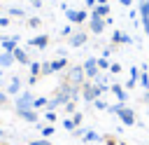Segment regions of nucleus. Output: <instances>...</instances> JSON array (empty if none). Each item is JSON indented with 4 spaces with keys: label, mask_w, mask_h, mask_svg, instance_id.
<instances>
[{
    "label": "nucleus",
    "mask_w": 149,
    "mask_h": 145,
    "mask_svg": "<svg viewBox=\"0 0 149 145\" xmlns=\"http://www.w3.org/2000/svg\"><path fill=\"white\" fill-rule=\"evenodd\" d=\"M63 12H65V19H68L70 23H74V26H81V23H86V21L91 19V14H88L86 9H70V7L63 5Z\"/></svg>",
    "instance_id": "nucleus-1"
},
{
    "label": "nucleus",
    "mask_w": 149,
    "mask_h": 145,
    "mask_svg": "<svg viewBox=\"0 0 149 145\" xmlns=\"http://www.w3.org/2000/svg\"><path fill=\"white\" fill-rule=\"evenodd\" d=\"M65 82H70L72 87H81L84 84V80H86V75H84V68L81 65H74V68H70L68 72H65V77H63Z\"/></svg>",
    "instance_id": "nucleus-2"
},
{
    "label": "nucleus",
    "mask_w": 149,
    "mask_h": 145,
    "mask_svg": "<svg viewBox=\"0 0 149 145\" xmlns=\"http://www.w3.org/2000/svg\"><path fill=\"white\" fill-rule=\"evenodd\" d=\"M33 103H35V96H33L30 91H21V94L16 96V101H14V108H16V110H30Z\"/></svg>",
    "instance_id": "nucleus-3"
},
{
    "label": "nucleus",
    "mask_w": 149,
    "mask_h": 145,
    "mask_svg": "<svg viewBox=\"0 0 149 145\" xmlns=\"http://www.w3.org/2000/svg\"><path fill=\"white\" fill-rule=\"evenodd\" d=\"M81 68H84V75H86V80H95V77L100 75L98 58H86V61L81 63Z\"/></svg>",
    "instance_id": "nucleus-4"
},
{
    "label": "nucleus",
    "mask_w": 149,
    "mask_h": 145,
    "mask_svg": "<svg viewBox=\"0 0 149 145\" xmlns=\"http://www.w3.org/2000/svg\"><path fill=\"white\" fill-rule=\"evenodd\" d=\"M105 19H100V16H91L88 19V30L93 33V35H102V30H105Z\"/></svg>",
    "instance_id": "nucleus-5"
},
{
    "label": "nucleus",
    "mask_w": 149,
    "mask_h": 145,
    "mask_svg": "<svg viewBox=\"0 0 149 145\" xmlns=\"http://www.w3.org/2000/svg\"><path fill=\"white\" fill-rule=\"evenodd\" d=\"M119 119H121L123 126H133V124H135V112H133L128 105H123V108L119 110Z\"/></svg>",
    "instance_id": "nucleus-6"
},
{
    "label": "nucleus",
    "mask_w": 149,
    "mask_h": 145,
    "mask_svg": "<svg viewBox=\"0 0 149 145\" xmlns=\"http://www.w3.org/2000/svg\"><path fill=\"white\" fill-rule=\"evenodd\" d=\"M109 91L116 96V101H119V103H126V101H128V89H126V87H121V84H116V82H114V84H109Z\"/></svg>",
    "instance_id": "nucleus-7"
},
{
    "label": "nucleus",
    "mask_w": 149,
    "mask_h": 145,
    "mask_svg": "<svg viewBox=\"0 0 149 145\" xmlns=\"http://www.w3.org/2000/svg\"><path fill=\"white\" fill-rule=\"evenodd\" d=\"M16 115L23 119V122H28V124H35V122H40V112L37 110H16Z\"/></svg>",
    "instance_id": "nucleus-8"
},
{
    "label": "nucleus",
    "mask_w": 149,
    "mask_h": 145,
    "mask_svg": "<svg viewBox=\"0 0 149 145\" xmlns=\"http://www.w3.org/2000/svg\"><path fill=\"white\" fill-rule=\"evenodd\" d=\"M140 19H142L144 33L149 35V2H144V0H140Z\"/></svg>",
    "instance_id": "nucleus-9"
},
{
    "label": "nucleus",
    "mask_w": 149,
    "mask_h": 145,
    "mask_svg": "<svg viewBox=\"0 0 149 145\" xmlns=\"http://www.w3.org/2000/svg\"><path fill=\"white\" fill-rule=\"evenodd\" d=\"M86 40H88V35H86V30H77V33H72L70 35V47H81V44H86Z\"/></svg>",
    "instance_id": "nucleus-10"
},
{
    "label": "nucleus",
    "mask_w": 149,
    "mask_h": 145,
    "mask_svg": "<svg viewBox=\"0 0 149 145\" xmlns=\"http://www.w3.org/2000/svg\"><path fill=\"white\" fill-rule=\"evenodd\" d=\"M19 35H12V37H0V44H2V51H14L19 47Z\"/></svg>",
    "instance_id": "nucleus-11"
},
{
    "label": "nucleus",
    "mask_w": 149,
    "mask_h": 145,
    "mask_svg": "<svg viewBox=\"0 0 149 145\" xmlns=\"http://www.w3.org/2000/svg\"><path fill=\"white\" fill-rule=\"evenodd\" d=\"M12 54H14V61H16V63H21V65H30V63H33V61H30V56H28V51H26L23 47H16Z\"/></svg>",
    "instance_id": "nucleus-12"
},
{
    "label": "nucleus",
    "mask_w": 149,
    "mask_h": 145,
    "mask_svg": "<svg viewBox=\"0 0 149 145\" xmlns=\"http://www.w3.org/2000/svg\"><path fill=\"white\" fill-rule=\"evenodd\" d=\"M28 70H30V77H28V84H35L40 77H42V63H37V61H33L30 65H28Z\"/></svg>",
    "instance_id": "nucleus-13"
},
{
    "label": "nucleus",
    "mask_w": 149,
    "mask_h": 145,
    "mask_svg": "<svg viewBox=\"0 0 149 145\" xmlns=\"http://www.w3.org/2000/svg\"><path fill=\"white\" fill-rule=\"evenodd\" d=\"M49 44V35H35L28 40V47H37V49H44Z\"/></svg>",
    "instance_id": "nucleus-14"
},
{
    "label": "nucleus",
    "mask_w": 149,
    "mask_h": 145,
    "mask_svg": "<svg viewBox=\"0 0 149 145\" xmlns=\"http://www.w3.org/2000/svg\"><path fill=\"white\" fill-rule=\"evenodd\" d=\"M7 94H9V96H19V94H21V77H12V80H9Z\"/></svg>",
    "instance_id": "nucleus-15"
},
{
    "label": "nucleus",
    "mask_w": 149,
    "mask_h": 145,
    "mask_svg": "<svg viewBox=\"0 0 149 145\" xmlns=\"http://www.w3.org/2000/svg\"><path fill=\"white\" fill-rule=\"evenodd\" d=\"M91 16H100V19H107L109 16V5H95Z\"/></svg>",
    "instance_id": "nucleus-16"
},
{
    "label": "nucleus",
    "mask_w": 149,
    "mask_h": 145,
    "mask_svg": "<svg viewBox=\"0 0 149 145\" xmlns=\"http://www.w3.org/2000/svg\"><path fill=\"white\" fill-rule=\"evenodd\" d=\"M12 63H16V61H14V54H12V51H0V65H2V68H9Z\"/></svg>",
    "instance_id": "nucleus-17"
},
{
    "label": "nucleus",
    "mask_w": 149,
    "mask_h": 145,
    "mask_svg": "<svg viewBox=\"0 0 149 145\" xmlns=\"http://www.w3.org/2000/svg\"><path fill=\"white\" fill-rule=\"evenodd\" d=\"M81 138H84V143H95V140H100V143H102V136H98V133H95V131H91V129H86Z\"/></svg>",
    "instance_id": "nucleus-18"
},
{
    "label": "nucleus",
    "mask_w": 149,
    "mask_h": 145,
    "mask_svg": "<svg viewBox=\"0 0 149 145\" xmlns=\"http://www.w3.org/2000/svg\"><path fill=\"white\" fill-rule=\"evenodd\" d=\"M63 68H68V58L58 56L56 61H51V70H54V72H58V70H63Z\"/></svg>",
    "instance_id": "nucleus-19"
},
{
    "label": "nucleus",
    "mask_w": 149,
    "mask_h": 145,
    "mask_svg": "<svg viewBox=\"0 0 149 145\" xmlns=\"http://www.w3.org/2000/svg\"><path fill=\"white\" fill-rule=\"evenodd\" d=\"M140 87L144 91H149V72H147V65H142V75H140Z\"/></svg>",
    "instance_id": "nucleus-20"
},
{
    "label": "nucleus",
    "mask_w": 149,
    "mask_h": 145,
    "mask_svg": "<svg viewBox=\"0 0 149 145\" xmlns=\"http://www.w3.org/2000/svg\"><path fill=\"white\" fill-rule=\"evenodd\" d=\"M47 103H49V98L47 96H40V98H35V103H33V110H47Z\"/></svg>",
    "instance_id": "nucleus-21"
},
{
    "label": "nucleus",
    "mask_w": 149,
    "mask_h": 145,
    "mask_svg": "<svg viewBox=\"0 0 149 145\" xmlns=\"http://www.w3.org/2000/svg\"><path fill=\"white\" fill-rule=\"evenodd\" d=\"M77 112V98H70L65 103V115H74Z\"/></svg>",
    "instance_id": "nucleus-22"
},
{
    "label": "nucleus",
    "mask_w": 149,
    "mask_h": 145,
    "mask_svg": "<svg viewBox=\"0 0 149 145\" xmlns=\"http://www.w3.org/2000/svg\"><path fill=\"white\" fill-rule=\"evenodd\" d=\"M102 145H119V138L112 136V133H105L102 136Z\"/></svg>",
    "instance_id": "nucleus-23"
},
{
    "label": "nucleus",
    "mask_w": 149,
    "mask_h": 145,
    "mask_svg": "<svg viewBox=\"0 0 149 145\" xmlns=\"http://www.w3.org/2000/svg\"><path fill=\"white\" fill-rule=\"evenodd\" d=\"M119 44H121V30H114V33H112V47L116 49Z\"/></svg>",
    "instance_id": "nucleus-24"
},
{
    "label": "nucleus",
    "mask_w": 149,
    "mask_h": 145,
    "mask_svg": "<svg viewBox=\"0 0 149 145\" xmlns=\"http://www.w3.org/2000/svg\"><path fill=\"white\" fill-rule=\"evenodd\" d=\"M63 129H68V131H74V129H77V124L72 122V117H65V119H63Z\"/></svg>",
    "instance_id": "nucleus-25"
},
{
    "label": "nucleus",
    "mask_w": 149,
    "mask_h": 145,
    "mask_svg": "<svg viewBox=\"0 0 149 145\" xmlns=\"http://www.w3.org/2000/svg\"><path fill=\"white\" fill-rule=\"evenodd\" d=\"M28 26H30V28H40V26H42V19H40V16H30V19H28Z\"/></svg>",
    "instance_id": "nucleus-26"
},
{
    "label": "nucleus",
    "mask_w": 149,
    "mask_h": 145,
    "mask_svg": "<svg viewBox=\"0 0 149 145\" xmlns=\"http://www.w3.org/2000/svg\"><path fill=\"white\" fill-rule=\"evenodd\" d=\"M40 133H42L44 138H49V136H54V126H51V124H47V126H42V129H40Z\"/></svg>",
    "instance_id": "nucleus-27"
},
{
    "label": "nucleus",
    "mask_w": 149,
    "mask_h": 145,
    "mask_svg": "<svg viewBox=\"0 0 149 145\" xmlns=\"http://www.w3.org/2000/svg\"><path fill=\"white\" fill-rule=\"evenodd\" d=\"M51 72H54V70H51V63H49V61H44V63H42V77L51 75Z\"/></svg>",
    "instance_id": "nucleus-28"
},
{
    "label": "nucleus",
    "mask_w": 149,
    "mask_h": 145,
    "mask_svg": "<svg viewBox=\"0 0 149 145\" xmlns=\"http://www.w3.org/2000/svg\"><path fill=\"white\" fill-rule=\"evenodd\" d=\"M109 65H112V63H109V61H107L105 56H102V58H98V68H100V70H107Z\"/></svg>",
    "instance_id": "nucleus-29"
},
{
    "label": "nucleus",
    "mask_w": 149,
    "mask_h": 145,
    "mask_svg": "<svg viewBox=\"0 0 149 145\" xmlns=\"http://www.w3.org/2000/svg\"><path fill=\"white\" fill-rule=\"evenodd\" d=\"M93 105H95L98 110H107V108H109V105H107V103H105L102 98H95V101H93Z\"/></svg>",
    "instance_id": "nucleus-30"
},
{
    "label": "nucleus",
    "mask_w": 149,
    "mask_h": 145,
    "mask_svg": "<svg viewBox=\"0 0 149 145\" xmlns=\"http://www.w3.org/2000/svg\"><path fill=\"white\" fill-rule=\"evenodd\" d=\"M123 105H126V103H116V105H109V108H107V112H112V115H119V110H121Z\"/></svg>",
    "instance_id": "nucleus-31"
},
{
    "label": "nucleus",
    "mask_w": 149,
    "mask_h": 145,
    "mask_svg": "<svg viewBox=\"0 0 149 145\" xmlns=\"http://www.w3.org/2000/svg\"><path fill=\"white\" fill-rule=\"evenodd\" d=\"M44 117H47V122H49V124H54V122H56V112H54V110H44Z\"/></svg>",
    "instance_id": "nucleus-32"
},
{
    "label": "nucleus",
    "mask_w": 149,
    "mask_h": 145,
    "mask_svg": "<svg viewBox=\"0 0 149 145\" xmlns=\"http://www.w3.org/2000/svg\"><path fill=\"white\" fill-rule=\"evenodd\" d=\"M9 103V94H5V91H0V108H5Z\"/></svg>",
    "instance_id": "nucleus-33"
},
{
    "label": "nucleus",
    "mask_w": 149,
    "mask_h": 145,
    "mask_svg": "<svg viewBox=\"0 0 149 145\" xmlns=\"http://www.w3.org/2000/svg\"><path fill=\"white\" fill-rule=\"evenodd\" d=\"M9 16H23V9L21 7H12L9 9Z\"/></svg>",
    "instance_id": "nucleus-34"
},
{
    "label": "nucleus",
    "mask_w": 149,
    "mask_h": 145,
    "mask_svg": "<svg viewBox=\"0 0 149 145\" xmlns=\"http://www.w3.org/2000/svg\"><path fill=\"white\" fill-rule=\"evenodd\" d=\"M109 72H112V75H119V72H121V63H112V65H109Z\"/></svg>",
    "instance_id": "nucleus-35"
},
{
    "label": "nucleus",
    "mask_w": 149,
    "mask_h": 145,
    "mask_svg": "<svg viewBox=\"0 0 149 145\" xmlns=\"http://www.w3.org/2000/svg\"><path fill=\"white\" fill-rule=\"evenodd\" d=\"M81 119H84V115H81V112H74V115H72V122H74L77 126H81Z\"/></svg>",
    "instance_id": "nucleus-36"
},
{
    "label": "nucleus",
    "mask_w": 149,
    "mask_h": 145,
    "mask_svg": "<svg viewBox=\"0 0 149 145\" xmlns=\"http://www.w3.org/2000/svg\"><path fill=\"white\" fill-rule=\"evenodd\" d=\"M61 35H63V37H70V35H72V26H65V28H61Z\"/></svg>",
    "instance_id": "nucleus-37"
},
{
    "label": "nucleus",
    "mask_w": 149,
    "mask_h": 145,
    "mask_svg": "<svg viewBox=\"0 0 149 145\" xmlns=\"http://www.w3.org/2000/svg\"><path fill=\"white\" fill-rule=\"evenodd\" d=\"M9 23H12V16H0V28H5Z\"/></svg>",
    "instance_id": "nucleus-38"
},
{
    "label": "nucleus",
    "mask_w": 149,
    "mask_h": 145,
    "mask_svg": "<svg viewBox=\"0 0 149 145\" xmlns=\"http://www.w3.org/2000/svg\"><path fill=\"white\" fill-rule=\"evenodd\" d=\"M28 145H51V143H49V140H47V138H44V140H30V143H28Z\"/></svg>",
    "instance_id": "nucleus-39"
},
{
    "label": "nucleus",
    "mask_w": 149,
    "mask_h": 145,
    "mask_svg": "<svg viewBox=\"0 0 149 145\" xmlns=\"http://www.w3.org/2000/svg\"><path fill=\"white\" fill-rule=\"evenodd\" d=\"M137 84V80H133V77H128V82H126V89H133Z\"/></svg>",
    "instance_id": "nucleus-40"
},
{
    "label": "nucleus",
    "mask_w": 149,
    "mask_h": 145,
    "mask_svg": "<svg viewBox=\"0 0 149 145\" xmlns=\"http://www.w3.org/2000/svg\"><path fill=\"white\" fill-rule=\"evenodd\" d=\"M84 2H86V7H91V9L98 5V0H84Z\"/></svg>",
    "instance_id": "nucleus-41"
},
{
    "label": "nucleus",
    "mask_w": 149,
    "mask_h": 145,
    "mask_svg": "<svg viewBox=\"0 0 149 145\" xmlns=\"http://www.w3.org/2000/svg\"><path fill=\"white\" fill-rule=\"evenodd\" d=\"M28 2H30L33 7H42V0H28Z\"/></svg>",
    "instance_id": "nucleus-42"
},
{
    "label": "nucleus",
    "mask_w": 149,
    "mask_h": 145,
    "mask_svg": "<svg viewBox=\"0 0 149 145\" xmlns=\"http://www.w3.org/2000/svg\"><path fill=\"white\" fill-rule=\"evenodd\" d=\"M119 2H121L123 7H130V5H133V0H119Z\"/></svg>",
    "instance_id": "nucleus-43"
},
{
    "label": "nucleus",
    "mask_w": 149,
    "mask_h": 145,
    "mask_svg": "<svg viewBox=\"0 0 149 145\" xmlns=\"http://www.w3.org/2000/svg\"><path fill=\"white\" fill-rule=\"evenodd\" d=\"M142 101H144V103L149 105V91H144V98H142Z\"/></svg>",
    "instance_id": "nucleus-44"
},
{
    "label": "nucleus",
    "mask_w": 149,
    "mask_h": 145,
    "mask_svg": "<svg viewBox=\"0 0 149 145\" xmlns=\"http://www.w3.org/2000/svg\"><path fill=\"white\" fill-rule=\"evenodd\" d=\"M5 136H7V133H5V131H2V129H0V140H2V138H5Z\"/></svg>",
    "instance_id": "nucleus-45"
},
{
    "label": "nucleus",
    "mask_w": 149,
    "mask_h": 145,
    "mask_svg": "<svg viewBox=\"0 0 149 145\" xmlns=\"http://www.w3.org/2000/svg\"><path fill=\"white\" fill-rule=\"evenodd\" d=\"M98 5H107V0H98Z\"/></svg>",
    "instance_id": "nucleus-46"
},
{
    "label": "nucleus",
    "mask_w": 149,
    "mask_h": 145,
    "mask_svg": "<svg viewBox=\"0 0 149 145\" xmlns=\"http://www.w3.org/2000/svg\"><path fill=\"white\" fill-rule=\"evenodd\" d=\"M119 145H126V143H123V140H119Z\"/></svg>",
    "instance_id": "nucleus-47"
},
{
    "label": "nucleus",
    "mask_w": 149,
    "mask_h": 145,
    "mask_svg": "<svg viewBox=\"0 0 149 145\" xmlns=\"http://www.w3.org/2000/svg\"><path fill=\"white\" fill-rule=\"evenodd\" d=\"M0 9H2V2H0Z\"/></svg>",
    "instance_id": "nucleus-48"
},
{
    "label": "nucleus",
    "mask_w": 149,
    "mask_h": 145,
    "mask_svg": "<svg viewBox=\"0 0 149 145\" xmlns=\"http://www.w3.org/2000/svg\"><path fill=\"white\" fill-rule=\"evenodd\" d=\"M144 2H149V0H144Z\"/></svg>",
    "instance_id": "nucleus-49"
},
{
    "label": "nucleus",
    "mask_w": 149,
    "mask_h": 145,
    "mask_svg": "<svg viewBox=\"0 0 149 145\" xmlns=\"http://www.w3.org/2000/svg\"><path fill=\"white\" fill-rule=\"evenodd\" d=\"M0 145H5V143H0Z\"/></svg>",
    "instance_id": "nucleus-50"
}]
</instances>
